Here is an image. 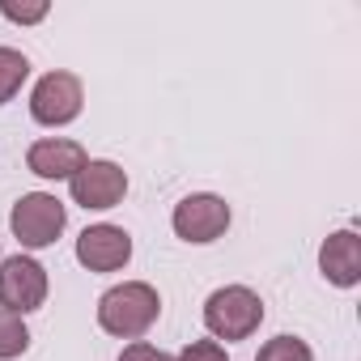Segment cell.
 <instances>
[{"instance_id":"cell-1","label":"cell","mask_w":361,"mask_h":361,"mask_svg":"<svg viewBox=\"0 0 361 361\" xmlns=\"http://www.w3.org/2000/svg\"><path fill=\"white\" fill-rule=\"evenodd\" d=\"M161 314V298L145 281H123L98 298V327L119 340H140Z\"/></svg>"},{"instance_id":"cell-2","label":"cell","mask_w":361,"mask_h":361,"mask_svg":"<svg viewBox=\"0 0 361 361\" xmlns=\"http://www.w3.org/2000/svg\"><path fill=\"white\" fill-rule=\"evenodd\" d=\"M259 323H264V302L247 285L213 289L209 302H204V327L217 340H247V336L259 331Z\"/></svg>"},{"instance_id":"cell-3","label":"cell","mask_w":361,"mask_h":361,"mask_svg":"<svg viewBox=\"0 0 361 361\" xmlns=\"http://www.w3.org/2000/svg\"><path fill=\"white\" fill-rule=\"evenodd\" d=\"M64 221H68L64 204H60L56 196H47V192H26V196L13 204V217H9V226H13V234H18V243H22L26 251L51 247V243L64 234Z\"/></svg>"},{"instance_id":"cell-4","label":"cell","mask_w":361,"mask_h":361,"mask_svg":"<svg viewBox=\"0 0 361 361\" xmlns=\"http://www.w3.org/2000/svg\"><path fill=\"white\" fill-rule=\"evenodd\" d=\"M170 226L183 243H217L230 230V204L213 192H192L174 204Z\"/></svg>"},{"instance_id":"cell-5","label":"cell","mask_w":361,"mask_h":361,"mask_svg":"<svg viewBox=\"0 0 361 361\" xmlns=\"http://www.w3.org/2000/svg\"><path fill=\"white\" fill-rule=\"evenodd\" d=\"M47 302V268L30 255L0 259V310L30 314Z\"/></svg>"},{"instance_id":"cell-6","label":"cell","mask_w":361,"mask_h":361,"mask_svg":"<svg viewBox=\"0 0 361 361\" xmlns=\"http://www.w3.org/2000/svg\"><path fill=\"white\" fill-rule=\"evenodd\" d=\"M85 106V90H81V77L77 73H47L35 94H30V115L35 123L43 128H64L81 115Z\"/></svg>"},{"instance_id":"cell-7","label":"cell","mask_w":361,"mask_h":361,"mask_svg":"<svg viewBox=\"0 0 361 361\" xmlns=\"http://www.w3.org/2000/svg\"><path fill=\"white\" fill-rule=\"evenodd\" d=\"M68 188H73V204H81L85 213L90 209L94 213H106V209H115L128 196V174H123V166L98 157V161H85L68 178Z\"/></svg>"},{"instance_id":"cell-8","label":"cell","mask_w":361,"mask_h":361,"mask_svg":"<svg viewBox=\"0 0 361 361\" xmlns=\"http://www.w3.org/2000/svg\"><path fill=\"white\" fill-rule=\"evenodd\" d=\"M77 259H81V268H90V272H119V268L132 259V234L119 230V226H111V221L90 226V230H81V238H77Z\"/></svg>"},{"instance_id":"cell-9","label":"cell","mask_w":361,"mask_h":361,"mask_svg":"<svg viewBox=\"0 0 361 361\" xmlns=\"http://www.w3.org/2000/svg\"><path fill=\"white\" fill-rule=\"evenodd\" d=\"M85 161H90L85 149L77 140H64V136H47V140H35L26 149V166L39 178H73Z\"/></svg>"},{"instance_id":"cell-10","label":"cell","mask_w":361,"mask_h":361,"mask_svg":"<svg viewBox=\"0 0 361 361\" xmlns=\"http://www.w3.org/2000/svg\"><path fill=\"white\" fill-rule=\"evenodd\" d=\"M319 272L340 285V289H353L361 281V238L353 230H340L331 234L323 247H319Z\"/></svg>"},{"instance_id":"cell-11","label":"cell","mask_w":361,"mask_h":361,"mask_svg":"<svg viewBox=\"0 0 361 361\" xmlns=\"http://www.w3.org/2000/svg\"><path fill=\"white\" fill-rule=\"evenodd\" d=\"M26 77H30V60L13 47H0V106L13 102V94L26 85Z\"/></svg>"},{"instance_id":"cell-12","label":"cell","mask_w":361,"mask_h":361,"mask_svg":"<svg viewBox=\"0 0 361 361\" xmlns=\"http://www.w3.org/2000/svg\"><path fill=\"white\" fill-rule=\"evenodd\" d=\"M30 348V331L22 323V314L13 310H0V361H13Z\"/></svg>"},{"instance_id":"cell-13","label":"cell","mask_w":361,"mask_h":361,"mask_svg":"<svg viewBox=\"0 0 361 361\" xmlns=\"http://www.w3.org/2000/svg\"><path fill=\"white\" fill-rule=\"evenodd\" d=\"M255 361H314V353H310V344L298 340V336H272V340L259 348Z\"/></svg>"},{"instance_id":"cell-14","label":"cell","mask_w":361,"mask_h":361,"mask_svg":"<svg viewBox=\"0 0 361 361\" xmlns=\"http://www.w3.org/2000/svg\"><path fill=\"white\" fill-rule=\"evenodd\" d=\"M0 13H5L9 22L18 26H35L47 18V0H35V5H13V0H0Z\"/></svg>"},{"instance_id":"cell-15","label":"cell","mask_w":361,"mask_h":361,"mask_svg":"<svg viewBox=\"0 0 361 361\" xmlns=\"http://www.w3.org/2000/svg\"><path fill=\"white\" fill-rule=\"evenodd\" d=\"M174 361H230V357H226V348H221L217 340H192Z\"/></svg>"},{"instance_id":"cell-16","label":"cell","mask_w":361,"mask_h":361,"mask_svg":"<svg viewBox=\"0 0 361 361\" xmlns=\"http://www.w3.org/2000/svg\"><path fill=\"white\" fill-rule=\"evenodd\" d=\"M119 361H174V357L161 353V348H153V344H145V340H136V344H128L119 353Z\"/></svg>"}]
</instances>
